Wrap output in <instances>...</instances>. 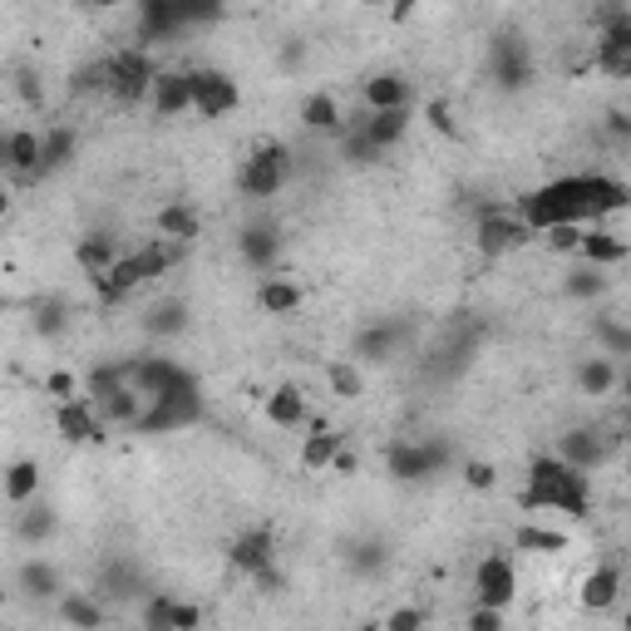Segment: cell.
Listing matches in <instances>:
<instances>
[{
  "mask_svg": "<svg viewBox=\"0 0 631 631\" xmlns=\"http://www.w3.org/2000/svg\"><path fill=\"white\" fill-rule=\"evenodd\" d=\"M302 124H306L312 134H341V129H346V119H341L336 95H326V89L306 95V99H302Z\"/></svg>",
  "mask_w": 631,
  "mask_h": 631,
  "instance_id": "37",
  "label": "cell"
},
{
  "mask_svg": "<svg viewBox=\"0 0 631 631\" xmlns=\"http://www.w3.org/2000/svg\"><path fill=\"white\" fill-rule=\"evenodd\" d=\"M129 385L139 390L144 400H164V395H188V390H198V375L183 371V365L168 361V355H134Z\"/></svg>",
  "mask_w": 631,
  "mask_h": 631,
  "instance_id": "6",
  "label": "cell"
},
{
  "mask_svg": "<svg viewBox=\"0 0 631 631\" xmlns=\"http://www.w3.org/2000/svg\"><path fill=\"white\" fill-rule=\"evenodd\" d=\"M158 6H168L178 16V26H193V20H208L223 10V0H158Z\"/></svg>",
  "mask_w": 631,
  "mask_h": 631,
  "instance_id": "46",
  "label": "cell"
},
{
  "mask_svg": "<svg viewBox=\"0 0 631 631\" xmlns=\"http://www.w3.org/2000/svg\"><path fill=\"white\" fill-rule=\"evenodd\" d=\"M326 381H331V395H341V400H361L365 395L361 361H331L326 365Z\"/></svg>",
  "mask_w": 631,
  "mask_h": 631,
  "instance_id": "41",
  "label": "cell"
},
{
  "mask_svg": "<svg viewBox=\"0 0 631 631\" xmlns=\"http://www.w3.org/2000/svg\"><path fill=\"white\" fill-rule=\"evenodd\" d=\"M528 513H568V519H588L592 513V474L572 469L558 454H538L528 464V484L519 493Z\"/></svg>",
  "mask_w": 631,
  "mask_h": 631,
  "instance_id": "2",
  "label": "cell"
},
{
  "mask_svg": "<svg viewBox=\"0 0 631 631\" xmlns=\"http://www.w3.org/2000/svg\"><path fill=\"white\" fill-rule=\"evenodd\" d=\"M174 602H178L174 592H158V597H148V602H144V612H139V622H144V627H154V631H168V617H174Z\"/></svg>",
  "mask_w": 631,
  "mask_h": 631,
  "instance_id": "47",
  "label": "cell"
},
{
  "mask_svg": "<svg viewBox=\"0 0 631 631\" xmlns=\"http://www.w3.org/2000/svg\"><path fill=\"white\" fill-rule=\"evenodd\" d=\"M513 548L519 553H538V558H558L572 548V538L562 528H543V523H519L513 528Z\"/></svg>",
  "mask_w": 631,
  "mask_h": 631,
  "instance_id": "31",
  "label": "cell"
},
{
  "mask_svg": "<svg viewBox=\"0 0 631 631\" xmlns=\"http://www.w3.org/2000/svg\"><path fill=\"white\" fill-rule=\"evenodd\" d=\"M558 459H568L572 469L592 474V469H602L607 459H612V434H602V430H588V424H578V430L558 434Z\"/></svg>",
  "mask_w": 631,
  "mask_h": 631,
  "instance_id": "15",
  "label": "cell"
},
{
  "mask_svg": "<svg viewBox=\"0 0 631 631\" xmlns=\"http://www.w3.org/2000/svg\"><path fill=\"white\" fill-rule=\"evenodd\" d=\"M592 341H597V351L617 361V355L631 351V326H627V321L617 316V312H602V316L592 321Z\"/></svg>",
  "mask_w": 631,
  "mask_h": 631,
  "instance_id": "39",
  "label": "cell"
},
{
  "mask_svg": "<svg viewBox=\"0 0 631 631\" xmlns=\"http://www.w3.org/2000/svg\"><path fill=\"white\" fill-rule=\"evenodd\" d=\"M365 109H410V79L400 75V70H381V75H371L365 79Z\"/></svg>",
  "mask_w": 631,
  "mask_h": 631,
  "instance_id": "24",
  "label": "cell"
},
{
  "mask_svg": "<svg viewBox=\"0 0 631 631\" xmlns=\"http://www.w3.org/2000/svg\"><path fill=\"white\" fill-rule=\"evenodd\" d=\"M144 405H148V400H144L129 381H119V385H109V390H99V395H95L99 420H105V424H119V430H134V420H139Z\"/></svg>",
  "mask_w": 631,
  "mask_h": 631,
  "instance_id": "21",
  "label": "cell"
},
{
  "mask_svg": "<svg viewBox=\"0 0 631 631\" xmlns=\"http://www.w3.org/2000/svg\"><path fill=\"white\" fill-rule=\"evenodd\" d=\"M75 148H79V134L70 129V124H50V129L40 134V178H50V174H60V168H70Z\"/></svg>",
  "mask_w": 631,
  "mask_h": 631,
  "instance_id": "26",
  "label": "cell"
},
{
  "mask_svg": "<svg viewBox=\"0 0 631 631\" xmlns=\"http://www.w3.org/2000/svg\"><path fill=\"white\" fill-rule=\"evenodd\" d=\"M346 444V430H331V424H312V434L302 440V469H312V474H326L331 454Z\"/></svg>",
  "mask_w": 631,
  "mask_h": 631,
  "instance_id": "34",
  "label": "cell"
},
{
  "mask_svg": "<svg viewBox=\"0 0 631 631\" xmlns=\"http://www.w3.org/2000/svg\"><path fill=\"white\" fill-rule=\"evenodd\" d=\"M188 627H203V607H193V602H174L168 631H188Z\"/></svg>",
  "mask_w": 631,
  "mask_h": 631,
  "instance_id": "55",
  "label": "cell"
},
{
  "mask_svg": "<svg viewBox=\"0 0 631 631\" xmlns=\"http://www.w3.org/2000/svg\"><path fill=\"white\" fill-rule=\"evenodd\" d=\"M444 464H450V444L444 440H395L385 450V469L400 484H420V479L440 474Z\"/></svg>",
  "mask_w": 631,
  "mask_h": 631,
  "instance_id": "7",
  "label": "cell"
},
{
  "mask_svg": "<svg viewBox=\"0 0 631 631\" xmlns=\"http://www.w3.org/2000/svg\"><path fill=\"white\" fill-rule=\"evenodd\" d=\"M10 168V154H6V134H0V174Z\"/></svg>",
  "mask_w": 631,
  "mask_h": 631,
  "instance_id": "61",
  "label": "cell"
},
{
  "mask_svg": "<svg viewBox=\"0 0 631 631\" xmlns=\"http://www.w3.org/2000/svg\"><path fill=\"white\" fill-rule=\"evenodd\" d=\"M178 262V243H164V237H154V243H144V247H134V252H119V257L109 262L99 277H89L95 282V296L105 306L114 302H124V296H134L144 282H158L168 267Z\"/></svg>",
  "mask_w": 631,
  "mask_h": 631,
  "instance_id": "3",
  "label": "cell"
},
{
  "mask_svg": "<svg viewBox=\"0 0 631 631\" xmlns=\"http://www.w3.org/2000/svg\"><path fill=\"white\" fill-rule=\"evenodd\" d=\"M203 233V213L198 208H188V203H164L158 208V237L164 243H193V237Z\"/></svg>",
  "mask_w": 631,
  "mask_h": 631,
  "instance_id": "33",
  "label": "cell"
},
{
  "mask_svg": "<svg viewBox=\"0 0 631 631\" xmlns=\"http://www.w3.org/2000/svg\"><path fill=\"white\" fill-rule=\"evenodd\" d=\"M607 134H612V139H631V119H627V109H607Z\"/></svg>",
  "mask_w": 631,
  "mask_h": 631,
  "instance_id": "57",
  "label": "cell"
},
{
  "mask_svg": "<svg viewBox=\"0 0 631 631\" xmlns=\"http://www.w3.org/2000/svg\"><path fill=\"white\" fill-rule=\"evenodd\" d=\"M405 341V326L400 321H371V326L355 331V346H351V361H365V365H381L395 355V346Z\"/></svg>",
  "mask_w": 631,
  "mask_h": 631,
  "instance_id": "17",
  "label": "cell"
},
{
  "mask_svg": "<svg viewBox=\"0 0 631 631\" xmlns=\"http://www.w3.org/2000/svg\"><path fill=\"white\" fill-rule=\"evenodd\" d=\"M331 474H336V479H355V474H361V450H351V444H341V450L336 454H331Z\"/></svg>",
  "mask_w": 631,
  "mask_h": 631,
  "instance_id": "51",
  "label": "cell"
},
{
  "mask_svg": "<svg viewBox=\"0 0 631 631\" xmlns=\"http://www.w3.org/2000/svg\"><path fill=\"white\" fill-rule=\"evenodd\" d=\"M257 306L267 316H296L306 306V286L302 282H286V277H267L257 286Z\"/></svg>",
  "mask_w": 631,
  "mask_h": 631,
  "instance_id": "28",
  "label": "cell"
},
{
  "mask_svg": "<svg viewBox=\"0 0 631 631\" xmlns=\"http://www.w3.org/2000/svg\"><path fill=\"white\" fill-rule=\"evenodd\" d=\"M503 617H509L503 607H484V602H474V612H469V627H474V631H499V627H503Z\"/></svg>",
  "mask_w": 631,
  "mask_h": 631,
  "instance_id": "54",
  "label": "cell"
},
{
  "mask_svg": "<svg viewBox=\"0 0 631 631\" xmlns=\"http://www.w3.org/2000/svg\"><path fill=\"white\" fill-rule=\"evenodd\" d=\"M415 6H420V0H390V20H395V26H405V20L415 16Z\"/></svg>",
  "mask_w": 631,
  "mask_h": 631,
  "instance_id": "58",
  "label": "cell"
},
{
  "mask_svg": "<svg viewBox=\"0 0 631 631\" xmlns=\"http://www.w3.org/2000/svg\"><path fill=\"white\" fill-rule=\"evenodd\" d=\"M385 627L390 631H420V627H430V612H424V607H395V612L385 617Z\"/></svg>",
  "mask_w": 631,
  "mask_h": 631,
  "instance_id": "50",
  "label": "cell"
},
{
  "mask_svg": "<svg viewBox=\"0 0 631 631\" xmlns=\"http://www.w3.org/2000/svg\"><path fill=\"white\" fill-rule=\"evenodd\" d=\"M0 312H10V302H6V296H0Z\"/></svg>",
  "mask_w": 631,
  "mask_h": 631,
  "instance_id": "62",
  "label": "cell"
},
{
  "mask_svg": "<svg viewBox=\"0 0 631 631\" xmlns=\"http://www.w3.org/2000/svg\"><path fill=\"white\" fill-rule=\"evenodd\" d=\"M578 257L582 262H592V267H622L627 262V243H622V233H607V227H582V237H578Z\"/></svg>",
  "mask_w": 631,
  "mask_h": 631,
  "instance_id": "22",
  "label": "cell"
},
{
  "mask_svg": "<svg viewBox=\"0 0 631 631\" xmlns=\"http://www.w3.org/2000/svg\"><path fill=\"white\" fill-rule=\"evenodd\" d=\"M296 174V154L286 148L282 139H267L257 144L252 154L243 158V174H237V188L247 193V198H277V193L292 183Z\"/></svg>",
  "mask_w": 631,
  "mask_h": 631,
  "instance_id": "4",
  "label": "cell"
},
{
  "mask_svg": "<svg viewBox=\"0 0 631 631\" xmlns=\"http://www.w3.org/2000/svg\"><path fill=\"white\" fill-rule=\"evenodd\" d=\"M20 592L40 597V602H60L65 582H60V572H55V562H45V558L20 562Z\"/></svg>",
  "mask_w": 631,
  "mask_h": 631,
  "instance_id": "35",
  "label": "cell"
},
{
  "mask_svg": "<svg viewBox=\"0 0 631 631\" xmlns=\"http://www.w3.org/2000/svg\"><path fill=\"white\" fill-rule=\"evenodd\" d=\"M513 597H519V572H513V558L484 553V558H479V568H474V602L503 607V612H509Z\"/></svg>",
  "mask_w": 631,
  "mask_h": 631,
  "instance_id": "12",
  "label": "cell"
},
{
  "mask_svg": "<svg viewBox=\"0 0 631 631\" xmlns=\"http://www.w3.org/2000/svg\"><path fill=\"white\" fill-rule=\"evenodd\" d=\"M267 420L277 424V430H302L306 424V395L302 385H277L267 395Z\"/></svg>",
  "mask_w": 631,
  "mask_h": 631,
  "instance_id": "36",
  "label": "cell"
},
{
  "mask_svg": "<svg viewBox=\"0 0 631 631\" xmlns=\"http://www.w3.org/2000/svg\"><path fill=\"white\" fill-rule=\"evenodd\" d=\"M578 602L588 607V612H612V607L622 602V568H617V562H597L588 578H582Z\"/></svg>",
  "mask_w": 631,
  "mask_h": 631,
  "instance_id": "19",
  "label": "cell"
},
{
  "mask_svg": "<svg viewBox=\"0 0 631 631\" xmlns=\"http://www.w3.org/2000/svg\"><path fill=\"white\" fill-rule=\"evenodd\" d=\"M0 493H6L10 509H20V503H30L40 493V459H16V464H6V474H0Z\"/></svg>",
  "mask_w": 631,
  "mask_h": 631,
  "instance_id": "32",
  "label": "cell"
},
{
  "mask_svg": "<svg viewBox=\"0 0 631 631\" xmlns=\"http://www.w3.org/2000/svg\"><path fill=\"white\" fill-rule=\"evenodd\" d=\"M105 89H109V65H105V60H89V65H79V70L70 75V95H75V99L105 95Z\"/></svg>",
  "mask_w": 631,
  "mask_h": 631,
  "instance_id": "42",
  "label": "cell"
},
{
  "mask_svg": "<svg viewBox=\"0 0 631 631\" xmlns=\"http://www.w3.org/2000/svg\"><path fill=\"white\" fill-rule=\"evenodd\" d=\"M144 105L154 109V119H178V114H188V70H158Z\"/></svg>",
  "mask_w": 631,
  "mask_h": 631,
  "instance_id": "20",
  "label": "cell"
},
{
  "mask_svg": "<svg viewBox=\"0 0 631 631\" xmlns=\"http://www.w3.org/2000/svg\"><path fill=\"white\" fill-rule=\"evenodd\" d=\"M6 154H10V168L6 174L16 178H40V129H10L6 134Z\"/></svg>",
  "mask_w": 631,
  "mask_h": 631,
  "instance_id": "29",
  "label": "cell"
},
{
  "mask_svg": "<svg viewBox=\"0 0 631 631\" xmlns=\"http://www.w3.org/2000/svg\"><path fill=\"white\" fill-rule=\"evenodd\" d=\"M119 233H109V227H95V233H85L75 243V262H79V272H89V277H99V272L109 267L114 257H119Z\"/></svg>",
  "mask_w": 631,
  "mask_h": 631,
  "instance_id": "25",
  "label": "cell"
},
{
  "mask_svg": "<svg viewBox=\"0 0 631 631\" xmlns=\"http://www.w3.org/2000/svg\"><path fill=\"white\" fill-rule=\"evenodd\" d=\"M267 562H277V533H272L267 523L247 528V533H237L233 543H227V568L252 578V572H262Z\"/></svg>",
  "mask_w": 631,
  "mask_h": 631,
  "instance_id": "14",
  "label": "cell"
},
{
  "mask_svg": "<svg viewBox=\"0 0 631 631\" xmlns=\"http://www.w3.org/2000/svg\"><path fill=\"white\" fill-rule=\"evenodd\" d=\"M562 292H568L572 302H597V296L612 292V277H607V267H592V262H582V267H572L568 277H562Z\"/></svg>",
  "mask_w": 631,
  "mask_h": 631,
  "instance_id": "38",
  "label": "cell"
},
{
  "mask_svg": "<svg viewBox=\"0 0 631 631\" xmlns=\"http://www.w3.org/2000/svg\"><path fill=\"white\" fill-rule=\"evenodd\" d=\"M375 154H381V148L365 139V134H351V139H346V158H351V164H375Z\"/></svg>",
  "mask_w": 631,
  "mask_h": 631,
  "instance_id": "56",
  "label": "cell"
},
{
  "mask_svg": "<svg viewBox=\"0 0 631 631\" xmlns=\"http://www.w3.org/2000/svg\"><path fill=\"white\" fill-rule=\"evenodd\" d=\"M572 375H578V390H582V395H592V400L612 395L617 381H622L617 361H612V355H602V351L588 355V361H578V371H572Z\"/></svg>",
  "mask_w": 631,
  "mask_h": 631,
  "instance_id": "30",
  "label": "cell"
},
{
  "mask_svg": "<svg viewBox=\"0 0 631 631\" xmlns=\"http://www.w3.org/2000/svg\"><path fill=\"white\" fill-rule=\"evenodd\" d=\"M60 617L70 627H85V631H95V627H105L109 622V612L95 602L89 592H60Z\"/></svg>",
  "mask_w": 631,
  "mask_h": 631,
  "instance_id": "40",
  "label": "cell"
},
{
  "mask_svg": "<svg viewBox=\"0 0 631 631\" xmlns=\"http://www.w3.org/2000/svg\"><path fill=\"white\" fill-rule=\"evenodd\" d=\"M424 119L434 124L440 134H450V139H459V124H454V109L444 105V99H430V109H424Z\"/></svg>",
  "mask_w": 631,
  "mask_h": 631,
  "instance_id": "52",
  "label": "cell"
},
{
  "mask_svg": "<svg viewBox=\"0 0 631 631\" xmlns=\"http://www.w3.org/2000/svg\"><path fill=\"white\" fill-rule=\"evenodd\" d=\"M597 70L612 75V79H627L631 75V16L627 10H607L602 30H597Z\"/></svg>",
  "mask_w": 631,
  "mask_h": 631,
  "instance_id": "10",
  "label": "cell"
},
{
  "mask_svg": "<svg viewBox=\"0 0 631 631\" xmlns=\"http://www.w3.org/2000/svg\"><path fill=\"white\" fill-rule=\"evenodd\" d=\"M188 321H193L188 302H183V296H164V302H154L144 312V336H154V341L183 336V331H188Z\"/></svg>",
  "mask_w": 631,
  "mask_h": 631,
  "instance_id": "23",
  "label": "cell"
},
{
  "mask_svg": "<svg viewBox=\"0 0 631 631\" xmlns=\"http://www.w3.org/2000/svg\"><path fill=\"white\" fill-rule=\"evenodd\" d=\"M65 326H70V306L65 302H40L36 306V331L40 336H65Z\"/></svg>",
  "mask_w": 631,
  "mask_h": 631,
  "instance_id": "45",
  "label": "cell"
},
{
  "mask_svg": "<svg viewBox=\"0 0 631 631\" xmlns=\"http://www.w3.org/2000/svg\"><path fill=\"white\" fill-rule=\"evenodd\" d=\"M60 533V509L55 503H45L40 493L30 503H20L16 509V538L26 548H40V543H50V538Z\"/></svg>",
  "mask_w": 631,
  "mask_h": 631,
  "instance_id": "18",
  "label": "cell"
},
{
  "mask_svg": "<svg viewBox=\"0 0 631 631\" xmlns=\"http://www.w3.org/2000/svg\"><path fill=\"white\" fill-rule=\"evenodd\" d=\"M361 134L385 154V148L405 144V134H410V109H371V114H365V124H361Z\"/></svg>",
  "mask_w": 631,
  "mask_h": 631,
  "instance_id": "27",
  "label": "cell"
},
{
  "mask_svg": "<svg viewBox=\"0 0 631 631\" xmlns=\"http://www.w3.org/2000/svg\"><path fill=\"white\" fill-rule=\"evenodd\" d=\"M85 10H119V6H129V0H79Z\"/></svg>",
  "mask_w": 631,
  "mask_h": 631,
  "instance_id": "59",
  "label": "cell"
},
{
  "mask_svg": "<svg viewBox=\"0 0 631 631\" xmlns=\"http://www.w3.org/2000/svg\"><path fill=\"white\" fill-rule=\"evenodd\" d=\"M631 203V188L612 174H568V178H553L543 188L523 193L519 198V217L528 233H548V227H562V223H602V217L622 213Z\"/></svg>",
  "mask_w": 631,
  "mask_h": 631,
  "instance_id": "1",
  "label": "cell"
},
{
  "mask_svg": "<svg viewBox=\"0 0 631 631\" xmlns=\"http://www.w3.org/2000/svg\"><path fill=\"white\" fill-rule=\"evenodd\" d=\"M243 105V89L227 70L217 65H203V70H188V109H198L203 119H223Z\"/></svg>",
  "mask_w": 631,
  "mask_h": 631,
  "instance_id": "8",
  "label": "cell"
},
{
  "mask_svg": "<svg viewBox=\"0 0 631 631\" xmlns=\"http://www.w3.org/2000/svg\"><path fill=\"white\" fill-rule=\"evenodd\" d=\"M548 247L553 252H578V237H582V227L578 223H562V227H548Z\"/></svg>",
  "mask_w": 631,
  "mask_h": 631,
  "instance_id": "53",
  "label": "cell"
},
{
  "mask_svg": "<svg viewBox=\"0 0 631 631\" xmlns=\"http://www.w3.org/2000/svg\"><path fill=\"white\" fill-rule=\"evenodd\" d=\"M237 257H243L252 272L277 267V257H282V227L272 223V217H257V223H247L243 233H237Z\"/></svg>",
  "mask_w": 631,
  "mask_h": 631,
  "instance_id": "16",
  "label": "cell"
},
{
  "mask_svg": "<svg viewBox=\"0 0 631 631\" xmlns=\"http://www.w3.org/2000/svg\"><path fill=\"white\" fill-rule=\"evenodd\" d=\"M528 237H533V233L523 227V217H519V213H493V208H489V213L474 223V247L484 252L489 262L513 257V252H519Z\"/></svg>",
  "mask_w": 631,
  "mask_h": 631,
  "instance_id": "11",
  "label": "cell"
},
{
  "mask_svg": "<svg viewBox=\"0 0 631 631\" xmlns=\"http://www.w3.org/2000/svg\"><path fill=\"white\" fill-rule=\"evenodd\" d=\"M464 484L479 489V493H489L493 484H499V469H493L489 459H469V464H464Z\"/></svg>",
  "mask_w": 631,
  "mask_h": 631,
  "instance_id": "48",
  "label": "cell"
},
{
  "mask_svg": "<svg viewBox=\"0 0 631 631\" xmlns=\"http://www.w3.org/2000/svg\"><path fill=\"white\" fill-rule=\"evenodd\" d=\"M390 562V553H385V543L381 538H361V543L351 548V568H355V578H375Z\"/></svg>",
  "mask_w": 631,
  "mask_h": 631,
  "instance_id": "43",
  "label": "cell"
},
{
  "mask_svg": "<svg viewBox=\"0 0 631 631\" xmlns=\"http://www.w3.org/2000/svg\"><path fill=\"white\" fill-rule=\"evenodd\" d=\"M105 65H109V89H105V95L119 99V105H129V109L144 105L148 89H154V75H158V65H154V55H148V45L114 50Z\"/></svg>",
  "mask_w": 631,
  "mask_h": 631,
  "instance_id": "5",
  "label": "cell"
},
{
  "mask_svg": "<svg viewBox=\"0 0 631 631\" xmlns=\"http://www.w3.org/2000/svg\"><path fill=\"white\" fill-rule=\"evenodd\" d=\"M45 395L75 400V395H85V385H79V375H70V371H50V375H45Z\"/></svg>",
  "mask_w": 631,
  "mask_h": 631,
  "instance_id": "49",
  "label": "cell"
},
{
  "mask_svg": "<svg viewBox=\"0 0 631 631\" xmlns=\"http://www.w3.org/2000/svg\"><path fill=\"white\" fill-rule=\"evenodd\" d=\"M55 430H60L65 444H99L109 424L99 420L95 400H89V395H75V400H55Z\"/></svg>",
  "mask_w": 631,
  "mask_h": 631,
  "instance_id": "13",
  "label": "cell"
},
{
  "mask_svg": "<svg viewBox=\"0 0 631 631\" xmlns=\"http://www.w3.org/2000/svg\"><path fill=\"white\" fill-rule=\"evenodd\" d=\"M489 75H493V85H499L503 95L528 89V79H533V45H528L519 30L499 36L493 40V50H489Z\"/></svg>",
  "mask_w": 631,
  "mask_h": 631,
  "instance_id": "9",
  "label": "cell"
},
{
  "mask_svg": "<svg viewBox=\"0 0 631 631\" xmlns=\"http://www.w3.org/2000/svg\"><path fill=\"white\" fill-rule=\"evenodd\" d=\"M10 203H16V198H10V188H6V183H0V223H6V217H10Z\"/></svg>",
  "mask_w": 631,
  "mask_h": 631,
  "instance_id": "60",
  "label": "cell"
},
{
  "mask_svg": "<svg viewBox=\"0 0 631 631\" xmlns=\"http://www.w3.org/2000/svg\"><path fill=\"white\" fill-rule=\"evenodd\" d=\"M16 95L26 109H45V79H40L36 65H20L16 70Z\"/></svg>",
  "mask_w": 631,
  "mask_h": 631,
  "instance_id": "44",
  "label": "cell"
}]
</instances>
